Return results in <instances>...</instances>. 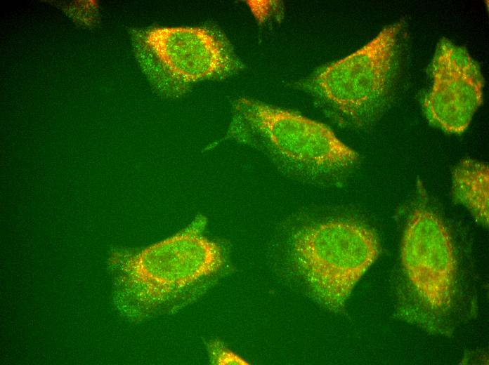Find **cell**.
Returning <instances> with one entry per match:
<instances>
[{"label":"cell","mask_w":489,"mask_h":365,"mask_svg":"<svg viewBox=\"0 0 489 365\" xmlns=\"http://www.w3.org/2000/svg\"><path fill=\"white\" fill-rule=\"evenodd\" d=\"M225 136L263 154L286 177L314 187L332 185L359 160L358 154L325 124L255 98L230 104Z\"/></svg>","instance_id":"obj_1"},{"label":"cell","mask_w":489,"mask_h":365,"mask_svg":"<svg viewBox=\"0 0 489 365\" xmlns=\"http://www.w3.org/2000/svg\"><path fill=\"white\" fill-rule=\"evenodd\" d=\"M136 60L155 90L175 99L206 81L228 79L245 65L215 25L153 27L133 30Z\"/></svg>","instance_id":"obj_4"},{"label":"cell","mask_w":489,"mask_h":365,"mask_svg":"<svg viewBox=\"0 0 489 365\" xmlns=\"http://www.w3.org/2000/svg\"><path fill=\"white\" fill-rule=\"evenodd\" d=\"M452 197L477 223L488 225L489 171L485 163L464 159L452 172Z\"/></svg>","instance_id":"obj_8"},{"label":"cell","mask_w":489,"mask_h":365,"mask_svg":"<svg viewBox=\"0 0 489 365\" xmlns=\"http://www.w3.org/2000/svg\"><path fill=\"white\" fill-rule=\"evenodd\" d=\"M404 23L385 27L351 54L317 67L294 84L328 119L353 129L374 124L395 96L402 75Z\"/></svg>","instance_id":"obj_2"},{"label":"cell","mask_w":489,"mask_h":365,"mask_svg":"<svg viewBox=\"0 0 489 365\" xmlns=\"http://www.w3.org/2000/svg\"><path fill=\"white\" fill-rule=\"evenodd\" d=\"M404 273L419 305L431 314L451 307L456 258L449 232L433 211L416 208L410 216L401 244Z\"/></svg>","instance_id":"obj_6"},{"label":"cell","mask_w":489,"mask_h":365,"mask_svg":"<svg viewBox=\"0 0 489 365\" xmlns=\"http://www.w3.org/2000/svg\"><path fill=\"white\" fill-rule=\"evenodd\" d=\"M246 4L259 25L282 19L284 4L281 1H246Z\"/></svg>","instance_id":"obj_9"},{"label":"cell","mask_w":489,"mask_h":365,"mask_svg":"<svg viewBox=\"0 0 489 365\" xmlns=\"http://www.w3.org/2000/svg\"><path fill=\"white\" fill-rule=\"evenodd\" d=\"M430 72L431 85L422 104L427 121L448 133H462L483 100L484 79L478 64L464 48L443 37Z\"/></svg>","instance_id":"obj_7"},{"label":"cell","mask_w":489,"mask_h":365,"mask_svg":"<svg viewBox=\"0 0 489 365\" xmlns=\"http://www.w3.org/2000/svg\"><path fill=\"white\" fill-rule=\"evenodd\" d=\"M206 220L196 218L174 236L132 258L134 268L150 279L171 310L196 299L225 263L222 246L202 234Z\"/></svg>","instance_id":"obj_5"},{"label":"cell","mask_w":489,"mask_h":365,"mask_svg":"<svg viewBox=\"0 0 489 365\" xmlns=\"http://www.w3.org/2000/svg\"><path fill=\"white\" fill-rule=\"evenodd\" d=\"M207 349L210 362L213 364H249L219 340L209 342Z\"/></svg>","instance_id":"obj_10"},{"label":"cell","mask_w":489,"mask_h":365,"mask_svg":"<svg viewBox=\"0 0 489 365\" xmlns=\"http://www.w3.org/2000/svg\"><path fill=\"white\" fill-rule=\"evenodd\" d=\"M379 252L370 227L341 219L298 225L287 233L282 246L283 255L310 295L333 311L343 309Z\"/></svg>","instance_id":"obj_3"}]
</instances>
